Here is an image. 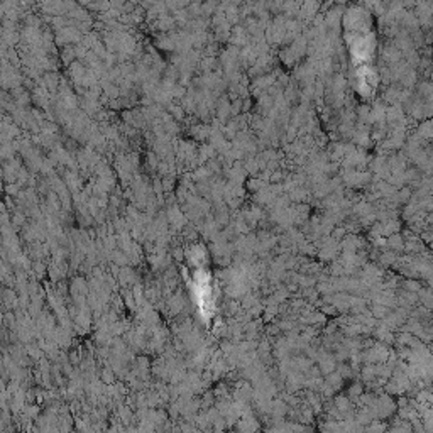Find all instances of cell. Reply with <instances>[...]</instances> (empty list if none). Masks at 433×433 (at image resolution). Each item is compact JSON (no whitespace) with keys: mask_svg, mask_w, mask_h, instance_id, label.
I'll list each match as a JSON object with an SVG mask.
<instances>
[{"mask_svg":"<svg viewBox=\"0 0 433 433\" xmlns=\"http://www.w3.org/2000/svg\"><path fill=\"white\" fill-rule=\"evenodd\" d=\"M166 4L170 6L171 9H181L185 6H188L190 0H166Z\"/></svg>","mask_w":433,"mask_h":433,"instance_id":"obj_1","label":"cell"}]
</instances>
